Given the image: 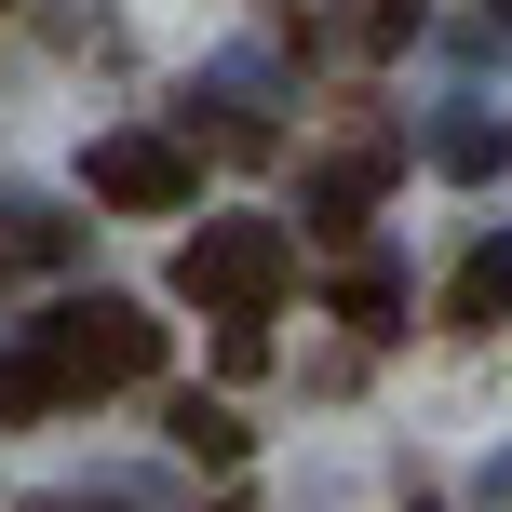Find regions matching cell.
Here are the masks:
<instances>
[{
	"label": "cell",
	"mask_w": 512,
	"mask_h": 512,
	"mask_svg": "<svg viewBox=\"0 0 512 512\" xmlns=\"http://www.w3.org/2000/svg\"><path fill=\"white\" fill-rule=\"evenodd\" d=\"M27 364L54 378V405H68V391H135V378L162 364V324H149L135 297H68V310L41 324V351H27Z\"/></svg>",
	"instance_id": "6da1fadb"
},
{
	"label": "cell",
	"mask_w": 512,
	"mask_h": 512,
	"mask_svg": "<svg viewBox=\"0 0 512 512\" xmlns=\"http://www.w3.org/2000/svg\"><path fill=\"white\" fill-rule=\"evenodd\" d=\"M176 283H189V310H216V324H256V310L297 283V243H283L270 216H216V230H189Z\"/></svg>",
	"instance_id": "7a4b0ae2"
},
{
	"label": "cell",
	"mask_w": 512,
	"mask_h": 512,
	"mask_svg": "<svg viewBox=\"0 0 512 512\" xmlns=\"http://www.w3.org/2000/svg\"><path fill=\"white\" fill-rule=\"evenodd\" d=\"M81 189H95L108 216H176L189 203V149L176 135H95V149H81Z\"/></svg>",
	"instance_id": "3957f363"
},
{
	"label": "cell",
	"mask_w": 512,
	"mask_h": 512,
	"mask_svg": "<svg viewBox=\"0 0 512 512\" xmlns=\"http://www.w3.org/2000/svg\"><path fill=\"white\" fill-rule=\"evenodd\" d=\"M499 310H512V243H472L445 283V324H499Z\"/></svg>",
	"instance_id": "277c9868"
},
{
	"label": "cell",
	"mask_w": 512,
	"mask_h": 512,
	"mask_svg": "<svg viewBox=\"0 0 512 512\" xmlns=\"http://www.w3.org/2000/svg\"><path fill=\"white\" fill-rule=\"evenodd\" d=\"M378 189H391V162H378V149H351V162H324V176H310V216H324V230H351Z\"/></svg>",
	"instance_id": "5b68a950"
},
{
	"label": "cell",
	"mask_w": 512,
	"mask_h": 512,
	"mask_svg": "<svg viewBox=\"0 0 512 512\" xmlns=\"http://www.w3.org/2000/svg\"><path fill=\"white\" fill-rule=\"evenodd\" d=\"M68 256V216H0V283L14 270H54Z\"/></svg>",
	"instance_id": "8992f818"
},
{
	"label": "cell",
	"mask_w": 512,
	"mask_h": 512,
	"mask_svg": "<svg viewBox=\"0 0 512 512\" xmlns=\"http://www.w3.org/2000/svg\"><path fill=\"white\" fill-rule=\"evenodd\" d=\"M337 310H351L364 337H391V310H405V283H391V270H337Z\"/></svg>",
	"instance_id": "52a82bcc"
},
{
	"label": "cell",
	"mask_w": 512,
	"mask_h": 512,
	"mask_svg": "<svg viewBox=\"0 0 512 512\" xmlns=\"http://www.w3.org/2000/svg\"><path fill=\"white\" fill-rule=\"evenodd\" d=\"M176 432H189V459H216V472L243 459V418L230 405H176Z\"/></svg>",
	"instance_id": "ba28073f"
},
{
	"label": "cell",
	"mask_w": 512,
	"mask_h": 512,
	"mask_svg": "<svg viewBox=\"0 0 512 512\" xmlns=\"http://www.w3.org/2000/svg\"><path fill=\"white\" fill-rule=\"evenodd\" d=\"M0 405H14V418H41V405H54V378H41L27 351H0Z\"/></svg>",
	"instance_id": "9c48e42d"
},
{
	"label": "cell",
	"mask_w": 512,
	"mask_h": 512,
	"mask_svg": "<svg viewBox=\"0 0 512 512\" xmlns=\"http://www.w3.org/2000/svg\"><path fill=\"white\" fill-rule=\"evenodd\" d=\"M364 14H378V27H405V14H418V0H364Z\"/></svg>",
	"instance_id": "30bf717a"
}]
</instances>
